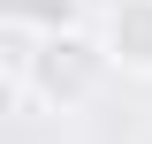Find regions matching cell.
I'll return each instance as SVG.
<instances>
[{"label": "cell", "instance_id": "cell-3", "mask_svg": "<svg viewBox=\"0 0 152 144\" xmlns=\"http://www.w3.org/2000/svg\"><path fill=\"white\" fill-rule=\"evenodd\" d=\"M0 15L31 23V31H69L76 23V0H0Z\"/></svg>", "mask_w": 152, "mask_h": 144}, {"label": "cell", "instance_id": "cell-2", "mask_svg": "<svg viewBox=\"0 0 152 144\" xmlns=\"http://www.w3.org/2000/svg\"><path fill=\"white\" fill-rule=\"evenodd\" d=\"M99 38H107V53H114L122 76H152V0H114Z\"/></svg>", "mask_w": 152, "mask_h": 144}, {"label": "cell", "instance_id": "cell-1", "mask_svg": "<svg viewBox=\"0 0 152 144\" xmlns=\"http://www.w3.org/2000/svg\"><path fill=\"white\" fill-rule=\"evenodd\" d=\"M114 76V53L107 38H91L84 23H69V31H38V53H31V99L38 106H91L99 84Z\"/></svg>", "mask_w": 152, "mask_h": 144}]
</instances>
